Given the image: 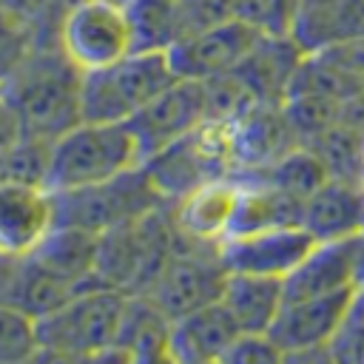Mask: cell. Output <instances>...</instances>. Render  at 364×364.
Here are the masks:
<instances>
[{
    "mask_svg": "<svg viewBox=\"0 0 364 364\" xmlns=\"http://www.w3.org/2000/svg\"><path fill=\"white\" fill-rule=\"evenodd\" d=\"M82 71L60 43L34 46L0 82L3 102L14 111L26 136L57 139L82 119Z\"/></svg>",
    "mask_w": 364,
    "mask_h": 364,
    "instance_id": "1",
    "label": "cell"
},
{
    "mask_svg": "<svg viewBox=\"0 0 364 364\" xmlns=\"http://www.w3.org/2000/svg\"><path fill=\"white\" fill-rule=\"evenodd\" d=\"M145 162L139 136L131 122H94L80 119L74 128L51 142L46 185L71 191L94 182H105Z\"/></svg>",
    "mask_w": 364,
    "mask_h": 364,
    "instance_id": "2",
    "label": "cell"
},
{
    "mask_svg": "<svg viewBox=\"0 0 364 364\" xmlns=\"http://www.w3.org/2000/svg\"><path fill=\"white\" fill-rule=\"evenodd\" d=\"M128 293L94 284L37 316L40 355L54 358H108L122 330Z\"/></svg>",
    "mask_w": 364,
    "mask_h": 364,
    "instance_id": "3",
    "label": "cell"
},
{
    "mask_svg": "<svg viewBox=\"0 0 364 364\" xmlns=\"http://www.w3.org/2000/svg\"><path fill=\"white\" fill-rule=\"evenodd\" d=\"M176 77L168 51H131L111 65L82 71V119L131 122Z\"/></svg>",
    "mask_w": 364,
    "mask_h": 364,
    "instance_id": "4",
    "label": "cell"
},
{
    "mask_svg": "<svg viewBox=\"0 0 364 364\" xmlns=\"http://www.w3.org/2000/svg\"><path fill=\"white\" fill-rule=\"evenodd\" d=\"M176 239L179 230L168 205L102 233L97 245L100 282L125 293H142L173 253Z\"/></svg>",
    "mask_w": 364,
    "mask_h": 364,
    "instance_id": "5",
    "label": "cell"
},
{
    "mask_svg": "<svg viewBox=\"0 0 364 364\" xmlns=\"http://www.w3.org/2000/svg\"><path fill=\"white\" fill-rule=\"evenodd\" d=\"M54 196H57V225L80 228L97 236L168 205L165 196L151 182L145 165L111 176L105 182L57 191Z\"/></svg>",
    "mask_w": 364,
    "mask_h": 364,
    "instance_id": "6",
    "label": "cell"
},
{
    "mask_svg": "<svg viewBox=\"0 0 364 364\" xmlns=\"http://www.w3.org/2000/svg\"><path fill=\"white\" fill-rule=\"evenodd\" d=\"M145 171L168 205L179 202L193 188L233 173V139L230 122H205L193 134L171 142L148 156Z\"/></svg>",
    "mask_w": 364,
    "mask_h": 364,
    "instance_id": "7",
    "label": "cell"
},
{
    "mask_svg": "<svg viewBox=\"0 0 364 364\" xmlns=\"http://www.w3.org/2000/svg\"><path fill=\"white\" fill-rule=\"evenodd\" d=\"M228 267L222 262L219 245H205L185 239L179 233L173 253L142 290L168 318H179L196 307L213 304L222 296Z\"/></svg>",
    "mask_w": 364,
    "mask_h": 364,
    "instance_id": "8",
    "label": "cell"
},
{
    "mask_svg": "<svg viewBox=\"0 0 364 364\" xmlns=\"http://www.w3.org/2000/svg\"><path fill=\"white\" fill-rule=\"evenodd\" d=\"M57 40L80 71L111 65L136 51L131 17L119 0H85L74 6L63 14Z\"/></svg>",
    "mask_w": 364,
    "mask_h": 364,
    "instance_id": "9",
    "label": "cell"
},
{
    "mask_svg": "<svg viewBox=\"0 0 364 364\" xmlns=\"http://www.w3.org/2000/svg\"><path fill=\"white\" fill-rule=\"evenodd\" d=\"M358 290L361 284L336 290V293H321V296L284 299L273 327L267 330L270 338L282 347L284 358L316 355V353L327 355V347L336 338L338 327L344 324Z\"/></svg>",
    "mask_w": 364,
    "mask_h": 364,
    "instance_id": "10",
    "label": "cell"
},
{
    "mask_svg": "<svg viewBox=\"0 0 364 364\" xmlns=\"http://www.w3.org/2000/svg\"><path fill=\"white\" fill-rule=\"evenodd\" d=\"M205 122H208V85L205 80H188V77H176L131 119L145 159L168 148L171 142L193 134Z\"/></svg>",
    "mask_w": 364,
    "mask_h": 364,
    "instance_id": "11",
    "label": "cell"
},
{
    "mask_svg": "<svg viewBox=\"0 0 364 364\" xmlns=\"http://www.w3.org/2000/svg\"><path fill=\"white\" fill-rule=\"evenodd\" d=\"M316 242L318 239L304 225H273L222 239L219 253L228 270L287 279L316 247Z\"/></svg>",
    "mask_w": 364,
    "mask_h": 364,
    "instance_id": "12",
    "label": "cell"
},
{
    "mask_svg": "<svg viewBox=\"0 0 364 364\" xmlns=\"http://www.w3.org/2000/svg\"><path fill=\"white\" fill-rule=\"evenodd\" d=\"M57 228V196L43 182L0 179V256L31 253Z\"/></svg>",
    "mask_w": 364,
    "mask_h": 364,
    "instance_id": "13",
    "label": "cell"
},
{
    "mask_svg": "<svg viewBox=\"0 0 364 364\" xmlns=\"http://www.w3.org/2000/svg\"><path fill=\"white\" fill-rule=\"evenodd\" d=\"M262 34L239 17L222 20L202 31L188 34L176 46L168 48L173 71L188 80H213L222 74L236 71L245 54L256 46Z\"/></svg>",
    "mask_w": 364,
    "mask_h": 364,
    "instance_id": "14",
    "label": "cell"
},
{
    "mask_svg": "<svg viewBox=\"0 0 364 364\" xmlns=\"http://www.w3.org/2000/svg\"><path fill=\"white\" fill-rule=\"evenodd\" d=\"M230 139H233V173L239 176L259 173L301 145L282 102L253 105L247 114L230 122Z\"/></svg>",
    "mask_w": 364,
    "mask_h": 364,
    "instance_id": "15",
    "label": "cell"
},
{
    "mask_svg": "<svg viewBox=\"0 0 364 364\" xmlns=\"http://www.w3.org/2000/svg\"><path fill=\"white\" fill-rule=\"evenodd\" d=\"M364 233L316 242V247L301 259V264L284 279V299L321 296L361 284Z\"/></svg>",
    "mask_w": 364,
    "mask_h": 364,
    "instance_id": "16",
    "label": "cell"
},
{
    "mask_svg": "<svg viewBox=\"0 0 364 364\" xmlns=\"http://www.w3.org/2000/svg\"><path fill=\"white\" fill-rule=\"evenodd\" d=\"M239 193H242V179L236 173H228L193 188L179 202H173L171 216L176 230L185 239L219 245L230 233Z\"/></svg>",
    "mask_w": 364,
    "mask_h": 364,
    "instance_id": "17",
    "label": "cell"
},
{
    "mask_svg": "<svg viewBox=\"0 0 364 364\" xmlns=\"http://www.w3.org/2000/svg\"><path fill=\"white\" fill-rule=\"evenodd\" d=\"M304 54L307 51L299 46L293 34H282V37L262 34L233 74L245 82V88L253 94L256 102L279 105L284 102Z\"/></svg>",
    "mask_w": 364,
    "mask_h": 364,
    "instance_id": "18",
    "label": "cell"
},
{
    "mask_svg": "<svg viewBox=\"0 0 364 364\" xmlns=\"http://www.w3.org/2000/svg\"><path fill=\"white\" fill-rule=\"evenodd\" d=\"M301 225L318 239H344L364 233V182L324 179L301 208Z\"/></svg>",
    "mask_w": 364,
    "mask_h": 364,
    "instance_id": "19",
    "label": "cell"
},
{
    "mask_svg": "<svg viewBox=\"0 0 364 364\" xmlns=\"http://www.w3.org/2000/svg\"><path fill=\"white\" fill-rule=\"evenodd\" d=\"M239 333L222 301L196 307L171 324V361H222Z\"/></svg>",
    "mask_w": 364,
    "mask_h": 364,
    "instance_id": "20",
    "label": "cell"
},
{
    "mask_svg": "<svg viewBox=\"0 0 364 364\" xmlns=\"http://www.w3.org/2000/svg\"><path fill=\"white\" fill-rule=\"evenodd\" d=\"M219 301L242 333H267L284 304V279L228 270Z\"/></svg>",
    "mask_w": 364,
    "mask_h": 364,
    "instance_id": "21",
    "label": "cell"
},
{
    "mask_svg": "<svg viewBox=\"0 0 364 364\" xmlns=\"http://www.w3.org/2000/svg\"><path fill=\"white\" fill-rule=\"evenodd\" d=\"M171 324L173 318H168L148 296L128 293L122 330L111 355L134 358V361L171 358Z\"/></svg>",
    "mask_w": 364,
    "mask_h": 364,
    "instance_id": "22",
    "label": "cell"
},
{
    "mask_svg": "<svg viewBox=\"0 0 364 364\" xmlns=\"http://www.w3.org/2000/svg\"><path fill=\"white\" fill-rule=\"evenodd\" d=\"M125 9L136 51H168L185 37L179 0H125Z\"/></svg>",
    "mask_w": 364,
    "mask_h": 364,
    "instance_id": "23",
    "label": "cell"
},
{
    "mask_svg": "<svg viewBox=\"0 0 364 364\" xmlns=\"http://www.w3.org/2000/svg\"><path fill=\"white\" fill-rule=\"evenodd\" d=\"M293 37L304 51H316L344 37H364V0H338L327 11L301 14L296 20Z\"/></svg>",
    "mask_w": 364,
    "mask_h": 364,
    "instance_id": "24",
    "label": "cell"
},
{
    "mask_svg": "<svg viewBox=\"0 0 364 364\" xmlns=\"http://www.w3.org/2000/svg\"><path fill=\"white\" fill-rule=\"evenodd\" d=\"M236 176H239V173H236ZM245 176H256V179H262V182H267V185H273V188H279V191H284V193H290V196H296V199H301V202H304L324 179H330L324 162H321L318 154H316L313 148H307V145H299V148H293L290 154H284L279 162H273L270 168H264V171H259V173H245Z\"/></svg>",
    "mask_w": 364,
    "mask_h": 364,
    "instance_id": "25",
    "label": "cell"
},
{
    "mask_svg": "<svg viewBox=\"0 0 364 364\" xmlns=\"http://www.w3.org/2000/svg\"><path fill=\"white\" fill-rule=\"evenodd\" d=\"M40 358L37 316L11 301H0V364Z\"/></svg>",
    "mask_w": 364,
    "mask_h": 364,
    "instance_id": "26",
    "label": "cell"
},
{
    "mask_svg": "<svg viewBox=\"0 0 364 364\" xmlns=\"http://www.w3.org/2000/svg\"><path fill=\"white\" fill-rule=\"evenodd\" d=\"M301 0H233V17L253 26L259 34H293Z\"/></svg>",
    "mask_w": 364,
    "mask_h": 364,
    "instance_id": "27",
    "label": "cell"
},
{
    "mask_svg": "<svg viewBox=\"0 0 364 364\" xmlns=\"http://www.w3.org/2000/svg\"><path fill=\"white\" fill-rule=\"evenodd\" d=\"M37 34L28 23L17 20L6 9H0V71L9 77L11 68L34 48Z\"/></svg>",
    "mask_w": 364,
    "mask_h": 364,
    "instance_id": "28",
    "label": "cell"
},
{
    "mask_svg": "<svg viewBox=\"0 0 364 364\" xmlns=\"http://www.w3.org/2000/svg\"><path fill=\"white\" fill-rule=\"evenodd\" d=\"M313 54H318L327 65H333L336 71H341L350 80H355V82L364 85V37L333 40V43L316 48Z\"/></svg>",
    "mask_w": 364,
    "mask_h": 364,
    "instance_id": "29",
    "label": "cell"
},
{
    "mask_svg": "<svg viewBox=\"0 0 364 364\" xmlns=\"http://www.w3.org/2000/svg\"><path fill=\"white\" fill-rule=\"evenodd\" d=\"M222 361L239 364H262V361H284L282 347L270 338V333H239L236 341L228 347Z\"/></svg>",
    "mask_w": 364,
    "mask_h": 364,
    "instance_id": "30",
    "label": "cell"
},
{
    "mask_svg": "<svg viewBox=\"0 0 364 364\" xmlns=\"http://www.w3.org/2000/svg\"><path fill=\"white\" fill-rule=\"evenodd\" d=\"M80 3H85V0H51V14H54V20L60 23L63 20V14L65 11H71L74 6H80Z\"/></svg>",
    "mask_w": 364,
    "mask_h": 364,
    "instance_id": "31",
    "label": "cell"
},
{
    "mask_svg": "<svg viewBox=\"0 0 364 364\" xmlns=\"http://www.w3.org/2000/svg\"><path fill=\"white\" fill-rule=\"evenodd\" d=\"M6 262H9V259H3V256H0V273H3V267H6Z\"/></svg>",
    "mask_w": 364,
    "mask_h": 364,
    "instance_id": "32",
    "label": "cell"
},
{
    "mask_svg": "<svg viewBox=\"0 0 364 364\" xmlns=\"http://www.w3.org/2000/svg\"><path fill=\"white\" fill-rule=\"evenodd\" d=\"M3 80H6V74H3V71H0V82H3Z\"/></svg>",
    "mask_w": 364,
    "mask_h": 364,
    "instance_id": "33",
    "label": "cell"
},
{
    "mask_svg": "<svg viewBox=\"0 0 364 364\" xmlns=\"http://www.w3.org/2000/svg\"><path fill=\"white\" fill-rule=\"evenodd\" d=\"M119 3H125V0H119Z\"/></svg>",
    "mask_w": 364,
    "mask_h": 364,
    "instance_id": "34",
    "label": "cell"
}]
</instances>
